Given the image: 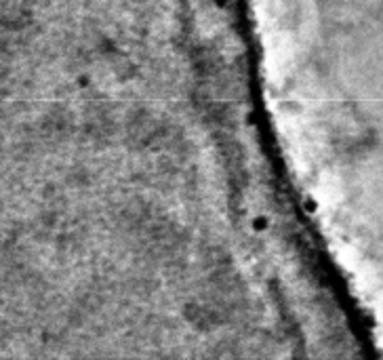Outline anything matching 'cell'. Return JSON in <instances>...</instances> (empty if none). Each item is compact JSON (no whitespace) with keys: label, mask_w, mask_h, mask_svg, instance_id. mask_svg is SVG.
<instances>
[{"label":"cell","mask_w":383,"mask_h":360,"mask_svg":"<svg viewBox=\"0 0 383 360\" xmlns=\"http://www.w3.org/2000/svg\"><path fill=\"white\" fill-rule=\"evenodd\" d=\"M265 228V219H255V230H263Z\"/></svg>","instance_id":"1"}]
</instances>
